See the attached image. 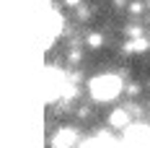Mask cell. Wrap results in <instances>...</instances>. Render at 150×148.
Segmentation results:
<instances>
[{
	"mask_svg": "<svg viewBox=\"0 0 150 148\" xmlns=\"http://www.w3.org/2000/svg\"><path fill=\"white\" fill-rule=\"evenodd\" d=\"M44 91H47V102H57L60 94L65 91V75L57 68H49L44 75Z\"/></svg>",
	"mask_w": 150,
	"mask_h": 148,
	"instance_id": "2",
	"label": "cell"
},
{
	"mask_svg": "<svg viewBox=\"0 0 150 148\" xmlns=\"http://www.w3.org/2000/svg\"><path fill=\"white\" fill-rule=\"evenodd\" d=\"M75 143V130H60L52 138V148H73Z\"/></svg>",
	"mask_w": 150,
	"mask_h": 148,
	"instance_id": "3",
	"label": "cell"
},
{
	"mask_svg": "<svg viewBox=\"0 0 150 148\" xmlns=\"http://www.w3.org/2000/svg\"><path fill=\"white\" fill-rule=\"evenodd\" d=\"M109 122H111V127H127L129 125V114L124 112V109H117V112H111V117H109Z\"/></svg>",
	"mask_w": 150,
	"mask_h": 148,
	"instance_id": "4",
	"label": "cell"
},
{
	"mask_svg": "<svg viewBox=\"0 0 150 148\" xmlns=\"http://www.w3.org/2000/svg\"><path fill=\"white\" fill-rule=\"evenodd\" d=\"M122 91V81L117 75H96V78H91L88 83V94L96 99V102H111V99H117Z\"/></svg>",
	"mask_w": 150,
	"mask_h": 148,
	"instance_id": "1",
	"label": "cell"
},
{
	"mask_svg": "<svg viewBox=\"0 0 150 148\" xmlns=\"http://www.w3.org/2000/svg\"><path fill=\"white\" fill-rule=\"evenodd\" d=\"M78 3H80V0H65V5H70V8H73V5H78Z\"/></svg>",
	"mask_w": 150,
	"mask_h": 148,
	"instance_id": "5",
	"label": "cell"
}]
</instances>
